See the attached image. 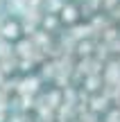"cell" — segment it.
<instances>
[{
    "instance_id": "obj_1",
    "label": "cell",
    "mask_w": 120,
    "mask_h": 122,
    "mask_svg": "<svg viewBox=\"0 0 120 122\" xmlns=\"http://www.w3.org/2000/svg\"><path fill=\"white\" fill-rule=\"evenodd\" d=\"M2 34L7 36V39H14V36L18 34V27L14 25V23H9V25H5V30H2Z\"/></svg>"
},
{
    "instance_id": "obj_2",
    "label": "cell",
    "mask_w": 120,
    "mask_h": 122,
    "mask_svg": "<svg viewBox=\"0 0 120 122\" xmlns=\"http://www.w3.org/2000/svg\"><path fill=\"white\" fill-rule=\"evenodd\" d=\"M73 18H75V9L66 7V9H63V20H73Z\"/></svg>"
}]
</instances>
